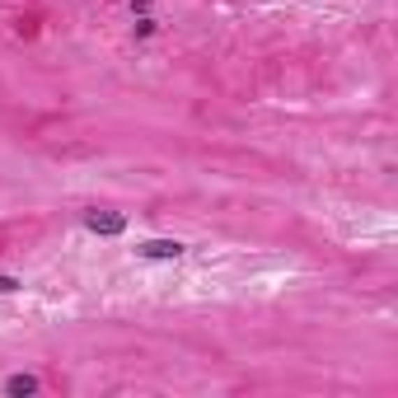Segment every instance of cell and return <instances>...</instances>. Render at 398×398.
Instances as JSON below:
<instances>
[{
  "label": "cell",
  "instance_id": "obj_1",
  "mask_svg": "<svg viewBox=\"0 0 398 398\" xmlns=\"http://www.w3.org/2000/svg\"><path fill=\"white\" fill-rule=\"evenodd\" d=\"M136 258H145V263H178L183 258V244L178 239H141L136 244Z\"/></svg>",
  "mask_w": 398,
  "mask_h": 398
},
{
  "label": "cell",
  "instance_id": "obj_2",
  "mask_svg": "<svg viewBox=\"0 0 398 398\" xmlns=\"http://www.w3.org/2000/svg\"><path fill=\"white\" fill-rule=\"evenodd\" d=\"M84 230H94V235H122L127 230V216L122 211H84Z\"/></svg>",
  "mask_w": 398,
  "mask_h": 398
},
{
  "label": "cell",
  "instance_id": "obj_3",
  "mask_svg": "<svg viewBox=\"0 0 398 398\" xmlns=\"http://www.w3.org/2000/svg\"><path fill=\"white\" fill-rule=\"evenodd\" d=\"M5 394H38V375H10Z\"/></svg>",
  "mask_w": 398,
  "mask_h": 398
},
{
  "label": "cell",
  "instance_id": "obj_4",
  "mask_svg": "<svg viewBox=\"0 0 398 398\" xmlns=\"http://www.w3.org/2000/svg\"><path fill=\"white\" fill-rule=\"evenodd\" d=\"M159 29V24H155V19H150V15H141V19H136V24H131V33H136V38H150V33H155Z\"/></svg>",
  "mask_w": 398,
  "mask_h": 398
},
{
  "label": "cell",
  "instance_id": "obj_5",
  "mask_svg": "<svg viewBox=\"0 0 398 398\" xmlns=\"http://www.w3.org/2000/svg\"><path fill=\"white\" fill-rule=\"evenodd\" d=\"M19 286H24V281H19V277H0V295H15Z\"/></svg>",
  "mask_w": 398,
  "mask_h": 398
}]
</instances>
